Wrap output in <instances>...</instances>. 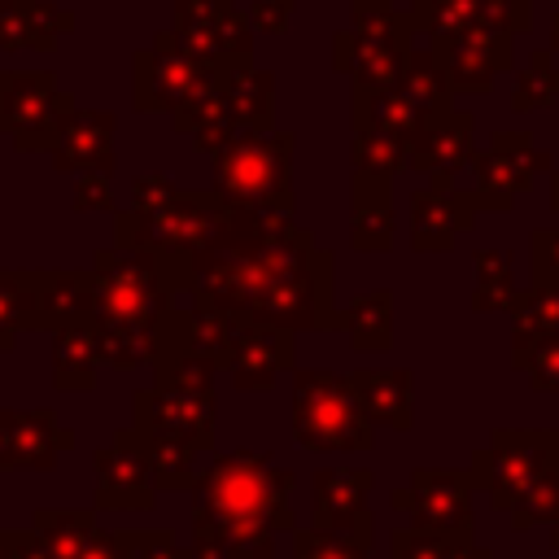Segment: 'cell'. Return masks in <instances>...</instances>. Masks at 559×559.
Masks as SVG:
<instances>
[{
  "label": "cell",
  "instance_id": "1",
  "mask_svg": "<svg viewBox=\"0 0 559 559\" xmlns=\"http://www.w3.org/2000/svg\"><path fill=\"white\" fill-rule=\"evenodd\" d=\"M336 262L314 245L288 210H231L223 245L188 275V293L201 306L231 314L236 323H262L284 332L345 328V310L332 306Z\"/></svg>",
  "mask_w": 559,
  "mask_h": 559
},
{
  "label": "cell",
  "instance_id": "2",
  "mask_svg": "<svg viewBox=\"0 0 559 559\" xmlns=\"http://www.w3.org/2000/svg\"><path fill=\"white\" fill-rule=\"evenodd\" d=\"M288 489L293 476L275 467L266 454H218L192 485V555L218 559L240 542L288 528Z\"/></svg>",
  "mask_w": 559,
  "mask_h": 559
},
{
  "label": "cell",
  "instance_id": "3",
  "mask_svg": "<svg viewBox=\"0 0 559 559\" xmlns=\"http://www.w3.org/2000/svg\"><path fill=\"white\" fill-rule=\"evenodd\" d=\"M114 236L122 249L153 253L183 288L188 275L223 245L227 201L218 192H183L162 170H153L131 183V210L114 218Z\"/></svg>",
  "mask_w": 559,
  "mask_h": 559
},
{
  "label": "cell",
  "instance_id": "4",
  "mask_svg": "<svg viewBox=\"0 0 559 559\" xmlns=\"http://www.w3.org/2000/svg\"><path fill=\"white\" fill-rule=\"evenodd\" d=\"M218 367L201 358H179L157 367V384L140 389L131 402V432L144 441H170L205 454L214 445V393L210 376Z\"/></svg>",
  "mask_w": 559,
  "mask_h": 559
},
{
  "label": "cell",
  "instance_id": "5",
  "mask_svg": "<svg viewBox=\"0 0 559 559\" xmlns=\"http://www.w3.org/2000/svg\"><path fill=\"white\" fill-rule=\"evenodd\" d=\"M92 293H96L92 323L114 328V332L153 336V328L175 310L170 297L179 293V284L153 253L114 245L92 258Z\"/></svg>",
  "mask_w": 559,
  "mask_h": 559
},
{
  "label": "cell",
  "instance_id": "6",
  "mask_svg": "<svg viewBox=\"0 0 559 559\" xmlns=\"http://www.w3.org/2000/svg\"><path fill=\"white\" fill-rule=\"evenodd\" d=\"M214 192L231 210H293V135L240 131L214 153Z\"/></svg>",
  "mask_w": 559,
  "mask_h": 559
},
{
  "label": "cell",
  "instance_id": "7",
  "mask_svg": "<svg viewBox=\"0 0 559 559\" xmlns=\"http://www.w3.org/2000/svg\"><path fill=\"white\" fill-rule=\"evenodd\" d=\"M293 437L306 450H367L371 424L358 411L349 380L332 371L293 376Z\"/></svg>",
  "mask_w": 559,
  "mask_h": 559
},
{
  "label": "cell",
  "instance_id": "8",
  "mask_svg": "<svg viewBox=\"0 0 559 559\" xmlns=\"http://www.w3.org/2000/svg\"><path fill=\"white\" fill-rule=\"evenodd\" d=\"M74 96L48 70H0V135L22 153H52L57 131L74 114Z\"/></svg>",
  "mask_w": 559,
  "mask_h": 559
},
{
  "label": "cell",
  "instance_id": "9",
  "mask_svg": "<svg viewBox=\"0 0 559 559\" xmlns=\"http://www.w3.org/2000/svg\"><path fill=\"white\" fill-rule=\"evenodd\" d=\"M223 83V70L197 61L192 52L179 48V39L170 31H162L153 39V48H144L135 57V109L140 114H179L197 100H205L210 92H218Z\"/></svg>",
  "mask_w": 559,
  "mask_h": 559
},
{
  "label": "cell",
  "instance_id": "10",
  "mask_svg": "<svg viewBox=\"0 0 559 559\" xmlns=\"http://www.w3.org/2000/svg\"><path fill=\"white\" fill-rule=\"evenodd\" d=\"M183 52L214 70L249 66L253 57V26L236 9V0H175L170 4V26H166Z\"/></svg>",
  "mask_w": 559,
  "mask_h": 559
},
{
  "label": "cell",
  "instance_id": "11",
  "mask_svg": "<svg viewBox=\"0 0 559 559\" xmlns=\"http://www.w3.org/2000/svg\"><path fill=\"white\" fill-rule=\"evenodd\" d=\"M393 507L411 515L415 528L472 542L476 515H472V480L454 467H415L411 485L393 493Z\"/></svg>",
  "mask_w": 559,
  "mask_h": 559
},
{
  "label": "cell",
  "instance_id": "12",
  "mask_svg": "<svg viewBox=\"0 0 559 559\" xmlns=\"http://www.w3.org/2000/svg\"><path fill=\"white\" fill-rule=\"evenodd\" d=\"M542 170H550V153L537 148L528 131H493L489 148L472 153V197L480 210H511L515 192Z\"/></svg>",
  "mask_w": 559,
  "mask_h": 559
},
{
  "label": "cell",
  "instance_id": "13",
  "mask_svg": "<svg viewBox=\"0 0 559 559\" xmlns=\"http://www.w3.org/2000/svg\"><path fill=\"white\" fill-rule=\"evenodd\" d=\"M240 328L231 314L214 310V306H201L192 301V310H170L157 328H153V367H166V362H179V358H201L210 367H223L231 362L236 354V341H240Z\"/></svg>",
  "mask_w": 559,
  "mask_h": 559
},
{
  "label": "cell",
  "instance_id": "14",
  "mask_svg": "<svg viewBox=\"0 0 559 559\" xmlns=\"http://www.w3.org/2000/svg\"><path fill=\"white\" fill-rule=\"evenodd\" d=\"M415 35H428V48L463 35V31H528L533 0H411Z\"/></svg>",
  "mask_w": 559,
  "mask_h": 559
},
{
  "label": "cell",
  "instance_id": "15",
  "mask_svg": "<svg viewBox=\"0 0 559 559\" xmlns=\"http://www.w3.org/2000/svg\"><path fill=\"white\" fill-rule=\"evenodd\" d=\"M489 459H493V472H489V502L498 511H511L524 489L559 463V432H528V428H507V432H493V445H489Z\"/></svg>",
  "mask_w": 559,
  "mask_h": 559
},
{
  "label": "cell",
  "instance_id": "16",
  "mask_svg": "<svg viewBox=\"0 0 559 559\" xmlns=\"http://www.w3.org/2000/svg\"><path fill=\"white\" fill-rule=\"evenodd\" d=\"M153 463L140 450L135 432H118L114 445L96 450V511H148L153 507Z\"/></svg>",
  "mask_w": 559,
  "mask_h": 559
},
{
  "label": "cell",
  "instance_id": "17",
  "mask_svg": "<svg viewBox=\"0 0 559 559\" xmlns=\"http://www.w3.org/2000/svg\"><path fill=\"white\" fill-rule=\"evenodd\" d=\"M314 528L371 546V472L367 467H319L314 472Z\"/></svg>",
  "mask_w": 559,
  "mask_h": 559
},
{
  "label": "cell",
  "instance_id": "18",
  "mask_svg": "<svg viewBox=\"0 0 559 559\" xmlns=\"http://www.w3.org/2000/svg\"><path fill=\"white\" fill-rule=\"evenodd\" d=\"M511 39H515L511 31H485V26H476V31H463L454 39L437 44L432 52L441 57L454 92H476L480 96V92H489L498 83V74L511 70V61H515Z\"/></svg>",
  "mask_w": 559,
  "mask_h": 559
},
{
  "label": "cell",
  "instance_id": "19",
  "mask_svg": "<svg viewBox=\"0 0 559 559\" xmlns=\"http://www.w3.org/2000/svg\"><path fill=\"white\" fill-rule=\"evenodd\" d=\"M70 445L74 432L52 411H0V467L48 472Z\"/></svg>",
  "mask_w": 559,
  "mask_h": 559
},
{
  "label": "cell",
  "instance_id": "20",
  "mask_svg": "<svg viewBox=\"0 0 559 559\" xmlns=\"http://www.w3.org/2000/svg\"><path fill=\"white\" fill-rule=\"evenodd\" d=\"M472 131L476 118L463 109H445L428 118L411 144V170L432 175V188H454V175L472 166Z\"/></svg>",
  "mask_w": 559,
  "mask_h": 559
},
{
  "label": "cell",
  "instance_id": "21",
  "mask_svg": "<svg viewBox=\"0 0 559 559\" xmlns=\"http://www.w3.org/2000/svg\"><path fill=\"white\" fill-rule=\"evenodd\" d=\"M476 197L472 188H419L411 197V249L432 253V249H450L459 231L472 227L476 218Z\"/></svg>",
  "mask_w": 559,
  "mask_h": 559
},
{
  "label": "cell",
  "instance_id": "22",
  "mask_svg": "<svg viewBox=\"0 0 559 559\" xmlns=\"http://www.w3.org/2000/svg\"><path fill=\"white\" fill-rule=\"evenodd\" d=\"M52 166L74 175H109L114 170V114L74 109L52 144Z\"/></svg>",
  "mask_w": 559,
  "mask_h": 559
},
{
  "label": "cell",
  "instance_id": "23",
  "mask_svg": "<svg viewBox=\"0 0 559 559\" xmlns=\"http://www.w3.org/2000/svg\"><path fill=\"white\" fill-rule=\"evenodd\" d=\"M293 367V332L284 328H262V323H245L236 354L227 362V376L236 389H271L280 371Z\"/></svg>",
  "mask_w": 559,
  "mask_h": 559
},
{
  "label": "cell",
  "instance_id": "24",
  "mask_svg": "<svg viewBox=\"0 0 559 559\" xmlns=\"http://www.w3.org/2000/svg\"><path fill=\"white\" fill-rule=\"evenodd\" d=\"M349 380V393L358 402V411L367 415V424H384V428H397L406 432L415 424V411H411V371H354L345 376Z\"/></svg>",
  "mask_w": 559,
  "mask_h": 559
},
{
  "label": "cell",
  "instance_id": "25",
  "mask_svg": "<svg viewBox=\"0 0 559 559\" xmlns=\"http://www.w3.org/2000/svg\"><path fill=\"white\" fill-rule=\"evenodd\" d=\"M74 17L52 9V0H0V52L13 48H52Z\"/></svg>",
  "mask_w": 559,
  "mask_h": 559
},
{
  "label": "cell",
  "instance_id": "26",
  "mask_svg": "<svg viewBox=\"0 0 559 559\" xmlns=\"http://www.w3.org/2000/svg\"><path fill=\"white\" fill-rule=\"evenodd\" d=\"M218 92L245 131H275V79L266 70H258L253 61L231 66L223 70Z\"/></svg>",
  "mask_w": 559,
  "mask_h": 559
},
{
  "label": "cell",
  "instance_id": "27",
  "mask_svg": "<svg viewBox=\"0 0 559 559\" xmlns=\"http://www.w3.org/2000/svg\"><path fill=\"white\" fill-rule=\"evenodd\" d=\"M424 122H428V114L402 87H380V92L354 87V127H371V131H384V135L415 144Z\"/></svg>",
  "mask_w": 559,
  "mask_h": 559
},
{
  "label": "cell",
  "instance_id": "28",
  "mask_svg": "<svg viewBox=\"0 0 559 559\" xmlns=\"http://www.w3.org/2000/svg\"><path fill=\"white\" fill-rule=\"evenodd\" d=\"M354 249L362 253H384L393 245V201H389V179L358 175L354 170Z\"/></svg>",
  "mask_w": 559,
  "mask_h": 559
},
{
  "label": "cell",
  "instance_id": "29",
  "mask_svg": "<svg viewBox=\"0 0 559 559\" xmlns=\"http://www.w3.org/2000/svg\"><path fill=\"white\" fill-rule=\"evenodd\" d=\"M511 314V358L533 349L546 336H559V288L555 284H528L507 306Z\"/></svg>",
  "mask_w": 559,
  "mask_h": 559
},
{
  "label": "cell",
  "instance_id": "30",
  "mask_svg": "<svg viewBox=\"0 0 559 559\" xmlns=\"http://www.w3.org/2000/svg\"><path fill=\"white\" fill-rule=\"evenodd\" d=\"M44 328L39 301V271H0V354L13 345L17 332Z\"/></svg>",
  "mask_w": 559,
  "mask_h": 559
},
{
  "label": "cell",
  "instance_id": "31",
  "mask_svg": "<svg viewBox=\"0 0 559 559\" xmlns=\"http://www.w3.org/2000/svg\"><path fill=\"white\" fill-rule=\"evenodd\" d=\"M397 87H402V92H406V96H411L428 118H437V114L454 109V83H450L445 66H441V57H437L432 48H411V57H406V66H402Z\"/></svg>",
  "mask_w": 559,
  "mask_h": 559
},
{
  "label": "cell",
  "instance_id": "32",
  "mask_svg": "<svg viewBox=\"0 0 559 559\" xmlns=\"http://www.w3.org/2000/svg\"><path fill=\"white\" fill-rule=\"evenodd\" d=\"M96 367H100V354H96V336H92V323L57 332L52 376H57V384H61V389H92V380H96Z\"/></svg>",
  "mask_w": 559,
  "mask_h": 559
},
{
  "label": "cell",
  "instance_id": "33",
  "mask_svg": "<svg viewBox=\"0 0 559 559\" xmlns=\"http://www.w3.org/2000/svg\"><path fill=\"white\" fill-rule=\"evenodd\" d=\"M345 332H349L354 349H384L389 345V332H393V293L389 288L362 293L345 310Z\"/></svg>",
  "mask_w": 559,
  "mask_h": 559
},
{
  "label": "cell",
  "instance_id": "34",
  "mask_svg": "<svg viewBox=\"0 0 559 559\" xmlns=\"http://www.w3.org/2000/svg\"><path fill=\"white\" fill-rule=\"evenodd\" d=\"M354 170L358 175H376V179H393L397 170H411V144L371 127H354Z\"/></svg>",
  "mask_w": 559,
  "mask_h": 559
},
{
  "label": "cell",
  "instance_id": "35",
  "mask_svg": "<svg viewBox=\"0 0 559 559\" xmlns=\"http://www.w3.org/2000/svg\"><path fill=\"white\" fill-rule=\"evenodd\" d=\"M389 555L393 559H489V550L472 546V542H454L415 524H397L389 537Z\"/></svg>",
  "mask_w": 559,
  "mask_h": 559
},
{
  "label": "cell",
  "instance_id": "36",
  "mask_svg": "<svg viewBox=\"0 0 559 559\" xmlns=\"http://www.w3.org/2000/svg\"><path fill=\"white\" fill-rule=\"evenodd\" d=\"M31 528L48 542V550L57 559H74L87 546V537L96 533V511H35Z\"/></svg>",
  "mask_w": 559,
  "mask_h": 559
},
{
  "label": "cell",
  "instance_id": "37",
  "mask_svg": "<svg viewBox=\"0 0 559 559\" xmlns=\"http://www.w3.org/2000/svg\"><path fill=\"white\" fill-rule=\"evenodd\" d=\"M550 100H559V66L550 52H533L511 83V109L533 114V109H546Z\"/></svg>",
  "mask_w": 559,
  "mask_h": 559
},
{
  "label": "cell",
  "instance_id": "38",
  "mask_svg": "<svg viewBox=\"0 0 559 559\" xmlns=\"http://www.w3.org/2000/svg\"><path fill=\"white\" fill-rule=\"evenodd\" d=\"M515 301V284H511V258L502 249H480L476 253V293L472 306L476 310H507Z\"/></svg>",
  "mask_w": 559,
  "mask_h": 559
},
{
  "label": "cell",
  "instance_id": "39",
  "mask_svg": "<svg viewBox=\"0 0 559 559\" xmlns=\"http://www.w3.org/2000/svg\"><path fill=\"white\" fill-rule=\"evenodd\" d=\"M507 515H511V528L555 524V520H559V463H555V467H546V472L524 489V498H520Z\"/></svg>",
  "mask_w": 559,
  "mask_h": 559
},
{
  "label": "cell",
  "instance_id": "40",
  "mask_svg": "<svg viewBox=\"0 0 559 559\" xmlns=\"http://www.w3.org/2000/svg\"><path fill=\"white\" fill-rule=\"evenodd\" d=\"M293 559H367V546L341 533H323V528H297L293 533Z\"/></svg>",
  "mask_w": 559,
  "mask_h": 559
},
{
  "label": "cell",
  "instance_id": "41",
  "mask_svg": "<svg viewBox=\"0 0 559 559\" xmlns=\"http://www.w3.org/2000/svg\"><path fill=\"white\" fill-rule=\"evenodd\" d=\"M511 362H515V371L528 376V384H533L537 393H559V336L537 341L533 349H524V354L511 358Z\"/></svg>",
  "mask_w": 559,
  "mask_h": 559
},
{
  "label": "cell",
  "instance_id": "42",
  "mask_svg": "<svg viewBox=\"0 0 559 559\" xmlns=\"http://www.w3.org/2000/svg\"><path fill=\"white\" fill-rule=\"evenodd\" d=\"M118 537V550L122 559H197V555H183L175 546V537L162 528H148V533H114Z\"/></svg>",
  "mask_w": 559,
  "mask_h": 559
},
{
  "label": "cell",
  "instance_id": "43",
  "mask_svg": "<svg viewBox=\"0 0 559 559\" xmlns=\"http://www.w3.org/2000/svg\"><path fill=\"white\" fill-rule=\"evenodd\" d=\"M533 284H555L559 288V231H533Z\"/></svg>",
  "mask_w": 559,
  "mask_h": 559
},
{
  "label": "cell",
  "instance_id": "44",
  "mask_svg": "<svg viewBox=\"0 0 559 559\" xmlns=\"http://www.w3.org/2000/svg\"><path fill=\"white\" fill-rule=\"evenodd\" d=\"M0 559H57V555L48 550V542L35 528H22V533L0 528Z\"/></svg>",
  "mask_w": 559,
  "mask_h": 559
},
{
  "label": "cell",
  "instance_id": "45",
  "mask_svg": "<svg viewBox=\"0 0 559 559\" xmlns=\"http://www.w3.org/2000/svg\"><path fill=\"white\" fill-rule=\"evenodd\" d=\"M245 17H249L253 31L284 35V31H288V17H293V0H253Z\"/></svg>",
  "mask_w": 559,
  "mask_h": 559
},
{
  "label": "cell",
  "instance_id": "46",
  "mask_svg": "<svg viewBox=\"0 0 559 559\" xmlns=\"http://www.w3.org/2000/svg\"><path fill=\"white\" fill-rule=\"evenodd\" d=\"M74 210H114V197H109V175H79V188H74Z\"/></svg>",
  "mask_w": 559,
  "mask_h": 559
},
{
  "label": "cell",
  "instance_id": "47",
  "mask_svg": "<svg viewBox=\"0 0 559 559\" xmlns=\"http://www.w3.org/2000/svg\"><path fill=\"white\" fill-rule=\"evenodd\" d=\"M74 559H122V550H118V537H114V533L96 528V533L87 537V546H83Z\"/></svg>",
  "mask_w": 559,
  "mask_h": 559
},
{
  "label": "cell",
  "instance_id": "48",
  "mask_svg": "<svg viewBox=\"0 0 559 559\" xmlns=\"http://www.w3.org/2000/svg\"><path fill=\"white\" fill-rule=\"evenodd\" d=\"M550 52H559V13L550 17Z\"/></svg>",
  "mask_w": 559,
  "mask_h": 559
},
{
  "label": "cell",
  "instance_id": "49",
  "mask_svg": "<svg viewBox=\"0 0 559 559\" xmlns=\"http://www.w3.org/2000/svg\"><path fill=\"white\" fill-rule=\"evenodd\" d=\"M550 205L559 210V170H555V179H550Z\"/></svg>",
  "mask_w": 559,
  "mask_h": 559
},
{
  "label": "cell",
  "instance_id": "50",
  "mask_svg": "<svg viewBox=\"0 0 559 559\" xmlns=\"http://www.w3.org/2000/svg\"><path fill=\"white\" fill-rule=\"evenodd\" d=\"M550 546L559 550V520H555V528H550Z\"/></svg>",
  "mask_w": 559,
  "mask_h": 559
}]
</instances>
